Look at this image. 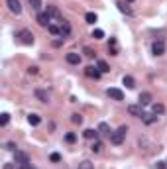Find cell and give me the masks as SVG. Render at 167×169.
<instances>
[{
    "label": "cell",
    "mask_w": 167,
    "mask_h": 169,
    "mask_svg": "<svg viewBox=\"0 0 167 169\" xmlns=\"http://www.w3.org/2000/svg\"><path fill=\"white\" fill-rule=\"evenodd\" d=\"M6 150H10V151H16L18 147H16V144H12V142H8V144H6Z\"/></svg>",
    "instance_id": "e575fe53"
},
{
    "label": "cell",
    "mask_w": 167,
    "mask_h": 169,
    "mask_svg": "<svg viewBox=\"0 0 167 169\" xmlns=\"http://www.w3.org/2000/svg\"><path fill=\"white\" fill-rule=\"evenodd\" d=\"M63 39H65V38H61V39H53V47H59V45L63 43Z\"/></svg>",
    "instance_id": "8d00e7d4"
},
{
    "label": "cell",
    "mask_w": 167,
    "mask_h": 169,
    "mask_svg": "<svg viewBox=\"0 0 167 169\" xmlns=\"http://www.w3.org/2000/svg\"><path fill=\"white\" fill-rule=\"evenodd\" d=\"M47 14H49V18H55V20H61V12H59V8L57 6H53V4H49L45 10Z\"/></svg>",
    "instance_id": "30bf717a"
},
{
    "label": "cell",
    "mask_w": 167,
    "mask_h": 169,
    "mask_svg": "<svg viewBox=\"0 0 167 169\" xmlns=\"http://www.w3.org/2000/svg\"><path fill=\"white\" fill-rule=\"evenodd\" d=\"M126 132H128L126 126H120L116 132H112V134H110V142H112L114 146H120L122 142H124V138H126Z\"/></svg>",
    "instance_id": "6da1fadb"
},
{
    "label": "cell",
    "mask_w": 167,
    "mask_h": 169,
    "mask_svg": "<svg viewBox=\"0 0 167 169\" xmlns=\"http://www.w3.org/2000/svg\"><path fill=\"white\" fill-rule=\"evenodd\" d=\"M75 140H77V136H75V134H73V132H69V134L65 136V142H69V144H73V142H75Z\"/></svg>",
    "instance_id": "1f68e13d"
},
{
    "label": "cell",
    "mask_w": 167,
    "mask_h": 169,
    "mask_svg": "<svg viewBox=\"0 0 167 169\" xmlns=\"http://www.w3.org/2000/svg\"><path fill=\"white\" fill-rule=\"evenodd\" d=\"M106 94L112 98V100H124V93L120 91V89H114V87H110L108 91H106Z\"/></svg>",
    "instance_id": "52a82bcc"
},
{
    "label": "cell",
    "mask_w": 167,
    "mask_h": 169,
    "mask_svg": "<svg viewBox=\"0 0 167 169\" xmlns=\"http://www.w3.org/2000/svg\"><path fill=\"white\" fill-rule=\"evenodd\" d=\"M93 38L94 39H102V38H104V31H102V30H94L93 31Z\"/></svg>",
    "instance_id": "f546056e"
},
{
    "label": "cell",
    "mask_w": 167,
    "mask_h": 169,
    "mask_svg": "<svg viewBox=\"0 0 167 169\" xmlns=\"http://www.w3.org/2000/svg\"><path fill=\"white\" fill-rule=\"evenodd\" d=\"M67 63H71V65H79L81 63V59H83V57H81L79 53H67Z\"/></svg>",
    "instance_id": "4fadbf2b"
},
{
    "label": "cell",
    "mask_w": 167,
    "mask_h": 169,
    "mask_svg": "<svg viewBox=\"0 0 167 169\" xmlns=\"http://www.w3.org/2000/svg\"><path fill=\"white\" fill-rule=\"evenodd\" d=\"M73 124H83V116H81V114H73Z\"/></svg>",
    "instance_id": "4dcf8cb0"
},
{
    "label": "cell",
    "mask_w": 167,
    "mask_h": 169,
    "mask_svg": "<svg viewBox=\"0 0 167 169\" xmlns=\"http://www.w3.org/2000/svg\"><path fill=\"white\" fill-rule=\"evenodd\" d=\"M98 134H112V132H110V128H108V124H106V122H100L98 124Z\"/></svg>",
    "instance_id": "7402d4cb"
},
{
    "label": "cell",
    "mask_w": 167,
    "mask_h": 169,
    "mask_svg": "<svg viewBox=\"0 0 167 169\" xmlns=\"http://www.w3.org/2000/svg\"><path fill=\"white\" fill-rule=\"evenodd\" d=\"M77 169H94V165H93L90 161L85 159V161H81V163H79V167H77Z\"/></svg>",
    "instance_id": "4316f807"
},
{
    "label": "cell",
    "mask_w": 167,
    "mask_h": 169,
    "mask_svg": "<svg viewBox=\"0 0 167 169\" xmlns=\"http://www.w3.org/2000/svg\"><path fill=\"white\" fill-rule=\"evenodd\" d=\"M152 51L155 55H163L165 53V45H163V41H155V43L152 45Z\"/></svg>",
    "instance_id": "7c38bea8"
},
{
    "label": "cell",
    "mask_w": 167,
    "mask_h": 169,
    "mask_svg": "<svg viewBox=\"0 0 167 169\" xmlns=\"http://www.w3.org/2000/svg\"><path fill=\"white\" fill-rule=\"evenodd\" d=\"M128 112H130L132 116H140V118H142V114H144L142 104H130V106H128Z\"/></svg>",
    "instance_id": "8fae6325"
},
{
    "label": "cell",
    "mask_w": 167,
    "mask_h": 169,
    "mask_svg": "<svg viewBox=\"0 0 167 169\" xmlns=\"http://www.w3.org/2000/svg\"><path fill=\"white\" fill-rule=\"evenodd\" d=\"M85 55L93 59V57H94V51H93V49H89V47H85Z\"/></svg>",
    "instance_id": "836d02e7"
},
{
    "label": "cell",
    "mask_w": 167,
    "mask_h": 169,
    "mask_svg": "<svg viewBox=\"0 0 167 169\" xmlns=\"http://www.w3.org/2000/svg\"><path fill=\"white\" fill-rule=\"evenodd\" d=\"M59 35H61V38H69V35H71V24H69L67 20H63V22L59 24Z\"/></svg>",
    "instance_id": "8992f818"
},
{
    "label": "cell",
    "mask_w": 167,
    "mask_h": 169,
    "mask_svg": "<svg viewBox=\"0 0 167 169\" xmlns=\"http://www.w3.org/2000/svg\"><path fill=\"white\" fill-rule=\"evenodd\" d=\"M28 2H30L31 10H35V12H40V10H41V0H28Z\"/></svg>",
    "instance_id": "cb8c5ba5"
},
{
    "label": "cell",
    "mask_w": 167,
    "mask_h": 169,
    "mask_svg": "<svg viewBox=\"0 0 167 169\" xmlns=\"http://www.w3.org/2000/svg\"><path fill=\"white\" fill-rule=\"evenodd\" d=\"M85 75H87L89 79H94V81H98L102 73H100V69H98V67H93V65H89L87 69H85Z\"/></svg>",
    "instance_id": "3957f363"
},
{
    "label": "cell",
    "mask_w": 167,
    "mask_h": 169,
    "mask_svg": "<svg viewBox=\"0 0 167 169\" xmlns=\"http://www.w3.org/2000/svg\"><path fill=\"white\" fill-rule=\"evenodd\" d=\"M10 122V114H6V112H4V114H0V124H2V126H6Z\"/></svg>",
    "instance_id": "f1b7e54d"
},
{
    "label": "cell",
    "mask_w": 167,
    "mask_h": 169,
    "mask_svg": "<svg viewBox=\"0 0 167 169\" xmlns=\"http://www.w3.org/2000/svg\"><path fill=\"white\" fill-rule=\"evenodd\" d=\"M28 122H30L31 126H40L41 116H40V114H30V116H28Z\"/></svg>",
    "instance_id": "d6986e66"
},
{
    "label": "cell",
    "mask_w": 167,
    "mask_h": 169,
    "mask_svg": "<svg viewBox=\"0 0 167 169\" xmlns=\"http://www.w3.org/2000/svg\"><path fill=\"white\" fill-rule=\"evenodd\" d=\"M90 150H93L94 154H98V151L102 150V142H100V140H94V142H93V146H90Z\"/></svg>",
    "instance_id": "d4e9b609"
},
{
    "label": "cell",
    "mask_w": 167,
    "mask_h": 169,
    "mask_svg": "<svg viewBox=\"0 0 167 169\" xmlns=\"http://www.w3.org/2000/svg\"><path fill=\"white\" fill-rule=\"evenodd\" d=\"M37 24H40L41 28H49V24H51L49 14L47 12H37Z\"/></svg>",
    "instance_id": "5b68a950"
},
{
    "label": "cell",
    "mask_w": 167,
    "mask_h": 169,
    "mask_svg": "<svg viewBox=\"0 0 167 169\" xmlns=\"http://www.w3.org/2000/svg\"><path fill=\"white\" fill-rule=\"evenodd\" d=\"M47 31H49L51 35H59V26H55V24H49V28H47Z\"/></svg>",
    "instance_id": "83f0119b"
},
{
    "label": "cell",
    "mask_w": 167,
    "mask_h": 169,
    "mask_svg": "<svg viewBox=\"0 0 167 169\" xmlns=\"http://www.w3.org/2000/svg\"><path fill=\"white\" fill-rule=\"evenodd\" d=\"M142 120H144V122H145V124H153V122H155V120H157V116H155L153 112H152V114H148V112H144V114H142Z\"/></svg>",
    "instance_id": "e0dca14e"
},
{
    "label": "cell",
    "mask_w": 167,
    "mask_h": 169,
    "mask_svg": "<svg viewBox=\"0 0 167 169\" xmlns=\"http://www.w3.org/2000/svg\"><path fill=\"white\" fill-rule=\"evenodd\" d=\"M83 136H85L87 140H96V138H98V130L89 128V130H85V132H83Z\"/></svg>",
    "instance_id": "2e32d148"
},
{
    "label": "cell",
    "mask_w": 167,
    "mask_h": 169,
    "mask_svg": "<svg viewBox=\"0 0 167 169\" xmlns=\"http://www.w3.org/2000/svg\"><path fill=\"white\" fill-rule=\"evenodd\" d=\"M152 112H153L155 116H159V114L165 112V106H163L161 102H153V104H152Z\"/></svg>",
    "instance_id": "9a60e30c"
},
{
    "label": "cell",
    "mask_w": 167,
    "mask_h": 169,
    "mask_svg": "<svg viewBox=\"0 0 167 169\" xmlns=\"http://www.w3.org/2000/svg\"><path fill=\"white\" fill-rule=\"evenodd\" d=\"M165 167H167L165 161H157V165H155V169H165Z\"/></svg>",
    "instance_id": "d590c367"
},
{
    "label": "cell",
    "mask_w": 167,
    "mask_h": 169,
    "mask_svg": "<svg viewBox=\"0 0 167 169\" xmlns=\"http://www.w3.org/2000/svg\"><path fill=\"white\" fill-rule=\"evenodd\" d=\"M2 169H22V165L18 161H10V163H4Z\"/></svg>",
    "instance_id": "603a6c76"
},
{
    "label": "cell",
    "mask_w": 167,
    "mask_h": 169,
    "mask_svg": "<svg viewBox=\"0 0 167 169\" xmlns=\"http://www.w3.org/2000/svg\"><path fill=\"white\" fill-rule=\"evenodd\" d=\"M130 2H132V0H130Z\"/></svg>",
    "instance_id": "f35d334b"
},
{
    "label": "cell",
    "mask_w": 167,
    "mask_h": 169,
    "mask_svg": "<svg viewBox=\"0 0 167 169\" xmlns=\"http://www.w3.org/2000/svg\"><path fill=\"white\" fill-rule=\"evenodd\" d=\"M14 161H18L20 165H24V163H30V157H28V154L16 150V151H14Z\"/></svg>",
    "instance_id": "ba28073f"
},
{
    "label": "cell",
    "mask_w": 167,
    "mask_h": 169,
    "mask_svg": "<svg viewBox=\"0 0 167 169\" xmlns=\"http://www.w3.org/2000/svg\"><path fill=\"white\" fill-rule=\"evenodd\" d=\"M96 67L100 69V73H108V71H110L108 63H106V61H102V59H98V61H96Z\"/></svg>",
    "instance_id": "ffe728a7"
},
{
    "label": "cell",
    "mask_w": 167,
    "mask_h": 169,
    "mask_svg": "<svg viewBox=\"0 0 167 169\" xmlns=\"http://www.w3.org/2000/svg\"><path fill=\"white\" fill-rule=\"evenodd\" d=\"M85 20H87V24H94V22H96V14H94V12H87Z\"/></svg>",
    "instance_id": "484cf974"
},
{
    "label": "cell",
    "mask_w": 167,
    "mask_h": 169,
    "mask_svg": "<svg viewBox=\"0 0 167 169\" xmlns=\"http://www.w3.org/2000/svg\"><path fill=\"white\" fill-rule=\"evenodd\" d=\"M16 38H18V41L24 43V45H31V43H34V34H31L30 30H20L18 34H16Z\"/></svg>",
    "instance_id": "7a4b0ae2"
},
{
    "label": "cell",
    "mask_w": 167,
    "mask_h": 169,
    "mask_svg": "<svg viewBox=\"0 0 167 169\" xmlns=\"http://www.w3.org/2000/svg\"><path fill=\"white\" fill-rule=\"evenodd\" d=\"M49 159H51L53 163H57V161H61V155H59V154H51V155H49Z\"/></svg>",
    "instance_id": "d6a6232c"
},
{
    "label": "cell",
    "mask_w": 167,
    "mask_h": 169,
    "mask_svg": "<svg viewBox=\"0 0 167 169\" xmlns=\"http://www.w3.org/2000/svg\"><path fill=\"white\" fill-rule=\"evenodd\" d=\"M28 73H30V75H35V73H37V67H35V65H31L30 69H28Z\"/></svg>",
    "instance_id": "74e56055"
},
{
    "label": "cell",
    "mask_w": 167,
    "mask_h": 169,
    "mask_svg": "<svg viewBox=\"0 0 167 169\" xmlns=\"http://www.w3.org/2000/svg\"><path fill=\"white\" fill-rule=\"evenodd\" d=\"M122 83L126 84L128 89H134V87H136V81H134V77H130V75H126V77H124V79H122Z\"/></svg>",
    "instance_id": "44dd1931"
},
{
    "label": "cell",
    "mask_w": 167,
    "mask_h": 169,
    "mask_svg": "<svg viewBox=\"0 0 167 169\" xmlns=\"http://www.w3.org/2000/svg\"><path fill=\"white\" fill-rule=\"evenodd\" d=\"M108 51H110V55H118V43H116V39H114V38H110Z\"/></svg>",
    "instance_id": "ac0fdd59"
},
{
    "label": "cell",
    "mask_w": 167,
    "mask_h": 169,
    "mask_svg": "<svg viewBox=\"0 0 167 169\" xmlns=\"http://www.w3.org/2000/svg\"><path fill=\"white\" fill-rule=\"evenodd\" d=\"M6 6L12 14L18 16L20 12H22V4H20V0H6Z\"/></svg>",
    "instance_id": "277c9868"
},
{
    "label": "cell",
    "mask_w": 167,
    "mask_h": 169,
    "mask_svg": "<svg viewBox=\"0 0 167 169\" xmlns=\"http://www.w3.org/2000/svg\"><path fill=\"white\" fill-rule=\"evenodd\" d=\"M34 94H35V98L40 100V102H49V93L44 91V89H35Z\"/></svg>",
    "instance_id": "9c48e42d"
},
{
    "label": "cell",
    "mask_w": 167,
    "mask_h": 169,
    "mask_svg": "<svg viewBox=\"0 0 167 169\" xmlns=\"http://www.w3.org/2000/svg\"><path fill=\"white\" fill-rule=\"evenodd\" d=\"M140 104H142V106L152 104V94H149V93H142V94H140Z\"/></svg>",
    "instance_id": "5bb4252c"
}]
</instances>
